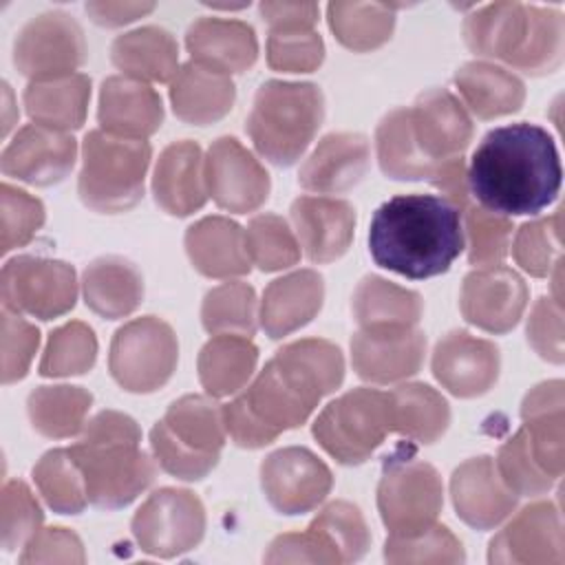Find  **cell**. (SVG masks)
Listing matches in <instances>:
<instances>
[{"label":"cell","mask_w":565,"mask_h":565,"mask_svg":"<svg viewBox=\"0 0 565 565\" xmlns=\"http://www.w3.org/2000/svg\"><path fill=\"white\" fill-rule=\"evenodd\" d=\"M525 305L527 287L510 267H479L461 282L459 307L463 318L488 333H508L514 329Z\"/></svg>","instance_id":"cell-16"},{"label":"cell","mask_w":565,"mask_h":565,"mask_svg":"<svg viewBox=\"0 0 565 565\" xmlns=\"http://www.w3.org/2000/svg\"><path fill=\"white\" fill-rule=\"evenodd\" d=\"M441 194L448 199L459 212L470 203V190H468V168L463 163V157H450L435 166L430 179H428Z\"/></svg>","instance_id":"cell-61"},{"label":"cell","mask_w":565,"mask_h":565,"mask_svg":"<svg viewBox=\"0 0 565 565\" xmlns=\"http://www.w3.org/2000/svg\"><path fill=\"white\" fill-rule=\"evenodd\" d=\"M113 64L139 82H172L179 64L177 40L161 26H141L119 35L110 46Z\"/></svg>","instance_id":"cell-35"},{"label":"cell","mask_w":565,"mask_h":565,"mask_svg":"<svg viewBox=\"0 0 565 565\" xmlns=\"http://www.w3.org/2000/svg\"><path fill=\"white\" fill-rule=\"evenodd\" d=\"M77 143L64 132L29 124L2 150L0 168L7 177L31 185H53L68 177L75 166Z\"/></svg>","instance_id":"cell-17"},{"label":"cell","mask_w":565,"mask_h":565,"mask_svg":"<svg viewBox=\"0 0 565 565\" xmlns=\"http://www.w3.org/2000/svg\"><path fill=\"white\" fill-rule=\"evenodd\" d=\"M84 9L95 24L124 26L148 15L154 9V2H86Z\"/></svg>","instance_id":"cell-63"},{"label":"cell","mask_w":565,"mask_h":565,"mask_svg":"<svg viewBox=\"0 0 565 565\" xmlns=\"http://www.w3.org/2000/svg\"><path fill=\"white\" fill-rule=\"evenodd\" d=\"M207 194L234 214L258 210L269 196V174L234 137H218L205 157Z\"/></svg>","instance_id":"cell-14"},{"label":"cell","mask_w":565,"mask_h":565,"mask_svg":"<svg viewBox=\"0 0 565 565\" xmlns=\"http://www.w3.org/2000/svg\"><path fill=\"white\" fill-rule=\"evenodd\" d=\"M201 322L207 333L254 335L256 331V294L252 285L232 280L210 289L201 305Z\"/></svg>","instance_id":"cell-47"},{"label":"cell","mask_w":565,"mask_h":565,"mask_svg":"<svg viewBox=\"0 0 565 565\" xmlns=\"http://www.w3.org/2000/svg\"><path fill=\"white\" fill-rule=\"evenodd\" d=\"M185 252L196 271L207 278L249 274L245 230L225 216H205L188 227Z\"/></svg>","instance_id":"cell-29"},{"label":"cell","mask_w":565,"mask_h":565,"mask_svg":"<svg viewBox=\"0 0 565 565\" xmlns=\"http://www.w3.org/2000/svg\"><path fill=\"white\" fill-rule=\"evenodd\" d=\"M391 430L419 444L437 441L450 424V406L428 384H402L388 393Z\"/></svg>","instance_id":"cell-39"},{"label":"cell","mask_w":565,"mask_h":565,"mask_svg":"<svg viewBox=\"0 0 565 565\" xmlns=\"http://www.w3.org/2000/svg\"><path fill=\"white\" fill-rule=\"evenodd\" d=\"M324 300V280L313 269H298L267 285L260 300V327L271 340L309 324Z\"/></svg>","instance_id":"cell-27"},{"label":"cell","mask_w":565,"mask_h":565,"mask_svg":"<svg viewBox=\"0 0 565 565\" xmlns=\"http://www.w3.org/2000/svg\"><path fill=\"white\" fill-rule=\"evenodd\" d=\"M426 335L422 329L364 331L351 338L353 371L371 384H391L415 375L424 364Z\"/></svg>","instance_id":"cell-19"},{"label":"cell","mask_w":565,"mask_h":565,"mask_svg":"<svg viewBox=\"0 0 565 565\" xmlns=\"http://www.w3.org/2000/svg\"><path fill=\"white\" fill-rule=\"evenodd\" d=\"M97 119L102 130L115 137L148 139L163 121V104L150 84L113 75L99 88Z\"/></svg>","instance_id":"cell-24"},{"label":"cell","mask_w":565,"mask_h":565,"mask_svg":"<svg viewBox=\"0 0 565 565\" xmlns=\"http://www.w3.org/2000/svg\"><path fill=\"white\" fill-rule=\"evenodd\" d=\"M289 212L296 238L309 260L331 263L349 249L355 230V210L349 201L298 196Z\"/></svg>","instance_id":"cell-22"},{"label":"cell","mask_w":565,"mask_h":565,"mask_svg":"<svg viewBox=\"0 0 565 565\" xmlns=\"http://www.w3.org/2000/svg\"><path fill=\"white\" fill-rule=\"evenodd\" d=\"M152 148L146 139H124L106 130H90L82 146L79 199L102 214L135 207L143 196Z\"/></svg>","instance_id":"cell-6"},{"label":"cell","mask_w":565,"mask_h":565,"mask_svg":"<svg viewBox=\"0 0 565 565\" xmlns=\"http://www.w3.org/2000/svg\"><path fill=\"white\" fill-rule=\"evenodd\" d=\"M258 349L247 335L218 333L199 353V380L207 395L225 397L241 391L256 371Z\"/></svg>","instance_id":"cell-38"},{"label":"cell","mask_w":565,"mask_h":565,"mask_svg":"<svg viewBox=\"0 0 565 565\" xmlns=\"http://www.w3.org/2000/svg\"><path fill=\"white\" fill-rule=\"evenodd\" d=\"M561 181L552 135L530 121L490 130L468 166L470 194L481 207L503 216L539 214L558 196Z\"/></svg>","instance_id":"cell-1"},{"label":"cell","mask_w":565,"mask_h":565,"mask_svg":"<svg viewBox=\"0 0 565 565\" xmlns=\"http://www.w3.org/2000/svg\"><path fill=\"white\" fill-rule=\"evenodd\" d=\"M369 141L358 132H331L307 157L298 172L305 190L338 194L358 185L369 170Z\"/></svg>","instance_id":"cell-26"},{"label":"cell","mask_w":565,"mask_h":565,"mask_svg":"<svg viewBox=\"0 0 565 565\" xmlns=\"http://www.w3.org/2000/svg\"><path fill=\"white\" fill-rule=\"evenodd\" d=\"M422 296L382 276H364L353 291V316L364 331H397L417 327Z\"/></svg>","instance_id":"cell-33"},{"label":"cell","mask_w":565,"mask_h":565,"mask_svg":"<svg viewBox=\"0 0 565 565\" xmlns=\"http://www.w3.org/2000/svg\"><path fill=\"white\" fill-rule=\"evenodd\" d=\"M185 46L192 62L225 75L252 68L258 57L256 33L241 20L199 18L185 33Z\"/></svg>","instance_id":"cell-28"},{"label":"cell","mask_w":565,"mask_h":565,"mask_svg":"<svg viewBox=\"0 0 565 565\" xmlns=\"http://www.w3.org/2000/svg\"><path fill=\"white\" fill-rule=\"evenodd\" d=\"M225 433L223 406L212 395H183L152 426L150 446L168 475L199 481L218 463Z\"/></svg>","instance_id":"cell-5"},{"label":"cell","mask_w":565,"mask_h":565,"mask_svg":"<svg viewBox=\"0 0 565 565\" xmlns=\"http://www.w3.org/2000/svg\"><path fill=\"white\" fill-rule=\"evenodd\" d=\"M375 150L382 172L395 181L430 179L437 166L417 146L408 108H393L382 117L375 130Z\"/></svg>","instance_id":"cell-40"},{"label":"cell","mask_w":565,"mask_h":565,"mask_svg":"<svg viewBox=\"0 0 565 565\" xmlns=\"http://www.w3.org/2000/svg\"><path fill=\"white\" fill-rule=\"evenodd\" d=\"M260 486L269 505L280 514L316 510L331 492L333 477L327 463L302 446H287L265 457Z\"/></svg>","instance_id":"cell-13"},{"label":"cell","mask_w":565,"mask_h":565,"mask_svg":"<svg viewBox=\"0 0 565 565\" xmlns=\"http://www.w3.org/2000/svg\"><path fill=\"white\" fill-rule=\"evenodd\" d=\"M327 556V565L360 561L369 545L371 532L358 505L349 501L329 503L307 527Z\"/></svg>","instance_id":"cell-42"},{"label":"cell","mask_w":565,"mask_h":565,"mask_svg":"<svg viewBox=\"0 0 565 565\" xmlns=\"http://www.w3.org/2000/svg\"><path fill=\"white\" fill-rule=\"evenodd\" d=\"M527 342L547 362H563V309L561 302L541 296L527 318Z\"/></svg>","instance_id":"cell-58"},{"label":"cell","mask_w":565,"mask_h":565,"mask_svg":"<svg viewBox=\"0 0 565 565\" xmlns=\"http://www.w3.org/2000/svg\"><path fill=\"white\" fill-rule=\"evenodd\" d=\"M130 530L141 552L172 558L201 543L205 534V510L194 492L161 488L135 512Z\"/></svg>","instance_id":"cell-10"},{"label":"cell","mask_w":565,"mask_h":565,"mask_svg":"<svg viewBox=\"0 0 565 565\" xmlns=\"http://www.w3.org/2000/svg\"><path fill=\"white\" fill-rule=\"evenodd\" d=\"M249 260L263 271L287 269L300 258V243L278 214H258L245 230Z\"/></svg>","instance_id":"cell-49"},{"label":"cell","mask_w":565,"mask_h":565,"mask_svg":"<svg viewBox=\"0 0 565 565\" xmlns=\"http://www.w3.org/2000/svg\"><path fill=\"white\" fill-rule=\"evenodd\" d=\"M86 307L108 320L126 318L143 298V278L139 269L119 256L95 258L82 276Z\"/></svg>","instance_id":"cell-32"},{"label":"cell","mask_w":565,"mask_h":565,"mask_svg":"<svg viewBox=\"0 0 565 565\" xmlns=\"http://www.w3.org/2000/svg\"><path fill=\"white\" fill-rule=\"evenodd\" d=\"M391 433V397L353 388L329 402L313 422V437L340 463H364Z\"/></svg>","instance_id":"cell-7"},{"label":"cell","mask_w":565,"mask_h":565,"mask_svg":"<svg viewBox=\"0 0 565 565\" xmlns=\"http://www.w3.org/2000/svg\"><path fill=\"white\" fill-rule=\"evenodd\" d=\"M44 521L42 508L24 481H7L0 499V545L4 552L24 547Z\"/></svg>","instance_id":"cell-53"},{"label":"cell","mask_w":565,"mask_h":565,"mask_svg":"<svg viewBox=\"0 0 565 565\" xmlns=\"http://www.w3.org/2000/svg\"><path fill=\"white\" fill-rule=\"evenodd\" d=\"M316 2H263L260 15L274 29H313L318 22Z\"/></svg>","instance_id":"cell-62"},{"label":"cell","mask_w":565,"mask_h":565,"mask_svg":"<svg viewBox=\"0 0 565 565\" xmlns=\"http://www.w3.org/2000/svg\"><path fill=\"white\" fill-rule=\"evenodd\" d=\"M494 466L503 483L516 497H539L552 490L554 477L547 475L530 450V441L523 428H519L501 448L494 459Z\"/></svg>","instance_id":"cell-51"},{"label":"cell","mask_w":565,"mask_h":565,"mask_svg":"<svg viewBox=\"0 0 565 565\" xmlns=\"http://www.w3.org/2000/svg\"><path fill=\"white\" fill-rule=\"evenodd\" d=\"M450 494L457 516L475 530H492L516 508V494L503 483L494 459L472 457L455 468Z\"/></svg>","instance_id":"cell-20"},{"label":"cell","mask_w":565,"mask_h":565,"mask_svg":"<svg viewBox=\"0 0 565 565\" xmlns=\"http://www.w3.org/2000/svg\"><path fill=\"white\" fill-rule=\"evenodd\" d=\"M271 364L311 406H318V402L333 393L344 380L342 351L320 338H305L282 347L271 358Z\"/></svg>","instance_id":"cell-25"},{"label":"cell","mask_w":565,"mask_h":565,"mask_svg":"<svg viewBox=\"0 0 565 565\" xmlns=\"http://www.w3.org/2000/svg\"><path fill=\"white\" fill-rule=\"evenodd\" d=\"M444 505L439 472L413 457L395 455L384 461L377 486V510L391 536H413L437 523Z\"/></svg>","instance_id":"cell-9"},{"label":"cell","mask_w":565,"mask_h":565,"mask_svg":"<svg viewBox=\"0 0 565 565\" xmlns=\"http://www.w3.org/2000/svg\"><path fill=\"white\" fill-rule=\"evenodd\" d=\"M139 441L137 422L119 411H102L84 426L68 452L84 477L88 503L119 510L154 481V461Z\"/></svg>","instance_id":"cell-3"},{"label":"cell","mask_w":565,"mask_h":565,"mask_svg":"<svg viewBox=\"0 0 565 565\" xmlns=\"http://www.w3.org/2000/svg\"><path fill=\"white\" fill-rule=\"evenodd\" d=\"M408 110L415 141L433 163L459 157L468 148L472 119L450 90L430 88Z\"/></svg>","instance_id":"cell-21"},{"label":"cell","mask_w":565,"mask_h":565,"mask_svg":"<svg viewBox=\"0 0 565 565\" xmlns=\"http://www.w3.org/2000/svg\"><path fill=\"white\" fill-rule=\"evenodd\" d=\"M97 360V338L86 322L71 320L57 327L46 342L40 360V375L68 377L93 369Z\"/></svg>","instance_id":"cell-48"},{"label":"cell","mask_w":565,"mask_h":565,"mask_svg":"<svg viewBox=\"0 0 565 565\" xmlns=\"http://www.w3.org/2000/svg\"><path fill=\"white\" fill-rule=\"evenodd\" d=\"M236 99L230 75L196 62L183 64L170 82L172 110L181 121L207 126L223 119Z\"/></svg>","instance_id":"cell-30"},{"label":"cell","mask_w":565,"mask_h":565,"mask_svg":"<svg viewBox=\"0 0 565 565\" xmlns=\"http://www.w3.org/2000/svg\"><path fill=\"white\" fill-rule=\"evenodd\" d=\"M152 194L157 205L172 216H188L207 201L205 157L196 141L166 146L154 163Z\"/></svg>","instance_id":"cell-23"},{"label":"cell","mask_w":565,"mask_h":565,"mask_svg":"<svg viewBox=\"0 0 565 565\" xmlns=\"http://www.w3.org/2000/svg\"><path fill=\"white\" fill-rule=\"evenodd\" d=\"M86 60L82 26L64 11L31 18L13 42V64L31 82L73 75Z\"/></svg>","instance_id":"cell-12"},{"label":"cell","mask_w":565,"mask_h":565,"mask_svg":"<svg viewBox=\"0 0 565 565\" xmlns=\"http://www.w3.org/2000/svg\"><path fill=\"white\" fill-rule=\"evenodd\" d=\"M463 230L468 236L470 265L492 267L508 256L512 241V221L481 205L468 203L463 210Z\"/></svg>","instance_id":"cell-50"},{"label":"cell","mask_w":565,"mask_h":565,"mask_svg":"<svg viewBox=\"0 0 565 565\" xmlns=\"http://www.w3.org/2000/svg\"><path fill=\"white\" fill-rule=\"evenodd\" d=\"M241 397L245 399L247 408L276 433L302 426L313 413V406L280 377L271 360Z\"/></svg>","instance_id":"cell-43"},{"label":"cell","mask_w":565,"mask_h":565,"mask_svg":"<svg viewBox=\"0 0 565 565\" xmlns=\"http://www.w3.org/2000/svg\"><path fill=\"white\" fill-rule=\"evenodd\" d=\"M324 119L316 84L269 79L260 84L247 117V135L260 157L276 166L296 163Z\"/></svg>","instance_id":"cell-4"},{"label":"cell","mask_w":565,"mask_h":565,"mask_svg":"<svg viewBox=\"0 0 565 565\" xmlns=\"http://www.w3.org/2000/svg\"><path fill=\"white\" fill-rule=\"evenodd\" d=\"M388 563H463L466 554L459 539L439 523L413 536H391L384 543Z\"/></svg>","instance_id":"cell-52"},{"label":"cell","mask_w":565,"mask_h":565,"mask_svg":"<svg viewBox=\"0 0 565 565\" xmlns=\"http://www.w3.org/2000/svg\"><path fill=\"white\" fill-rule=\"evenodd\" d=\"M179 362L172 327L157 316H141L115 331L108 353L113 380L128 393H152L168 384Z\"/></svg>","instance_id":"cell-8"},{"label":"cell","mask_w":565,"mask_h":565,"mask_svg":"<svg viewBox=\"0 0 565 565\" xmlns=\"http://www.w3.org/2000/svg\"><path fill=\"white\" fill-rule=\"evenodd\" d=\"M33 481L42 499L53 512L79 514L84 512L88 497L84 477L73 461L68 448H55L44 452L33 466Z\"/></svg>","instance_id":"cell-46"},{"label":"cell","mask_w":565,"mask_h":565,"mask_svg":"<svg viewBox=\"0 0 565 565\" xmlns=\"http://www.w3.org/2000/svg\"><path fill=\"white\" fill-rule=\"evenodd\" d=\"M2 252L26 245L44 225V205L29 192L2 183Z\"/></svg>","instance_id":"cell-56"},{"label":"cell","mask_w":565,"mask_h":565,"mask_svg":"<svg viewBox=\"0 0 565 565\" xmlns=\"http://www.w3.org/2000/svg\"><path fill=\"white\" fill-rule=\"evenodd\" d=\"M223 422L225 430L232 437V441L241 448H263L271 444L280 433L263 424L245 404V399L238 395L230 404L223 406Z\"/></svg>","instance_id":"cell-60"},{"label":"cell","mask_w":565,"mask_h":565,"mask_svg":"<svg viewBox=\"0 0 565 565\" xmlns=\"http://www.w3.org/2000/svg\"><path fill=\"white\" fill-rule=\"evenodd\" d=\"M527 33V4L494 2L477 9L463 22V40L468 49L481 57L503 60L512 64Z\"/></svg>","instance_id":"cell-34"},{"label":"cell","mask_w":565,"mask_h":565,"mask_svg":"<svg viewBox=\"0 0 565 565\" xmlns=\"http://www.w3.org/2000/svg\"><path fill=\"white\" fill-rule=\"evenodd\" d=\"M455 86L479 119H494L516 113L525 102L523 82L503 66L490 62H468L455 73Z\"/></svg>","instance_id":"cell-36"},{"label":"cell","mask_w":565,"mask_h":565,"mask_svg":"<svg viewBox=\"0 0 565 565\" xmlns=\"http://www.w3.org/2000/svg\"><path fill=\"white\" fill-rule=\"evenodd\" d=\"M393 9L380 2H331L327 9L329 26L342 46L366 53L391 40Z\"/></svg>","instance_id":"cell-44"},{"label":"cell","mask_w":565,"mask_h":565,"mask_svg":"<svg viewBox=\"0 0 565 565\" xmlns=\"http://www.w3.org/2000/svg\"><path fill=\"white\" fill-rule=\"evenodd\" d=\"M563 382L550 380L536 384L521 404L523 430L539 466L558 479L563 475V426H565Z\"/></svg>","instance_id":"cell-31"},{"label":"cell","mask_w":565,"mask_h":565,"mask_svg":"<svg viewBox=\"0 0 565 565\" xmlns=\"http://www.w3.org/2000/svg\"><path fill=\"white\" fill-rule=\"evenodd\" d=\"M463 247L461 212L435 194L393 196L373 212L369 225L373 260L413 280L448 271Z\"/></svg>","instance_id":"cell-2"},{"label":"cell","mask_w":565,"mask_h":565,"mask_svg":"<svg viewBox=\"0 0 565 565\" xmlns=\"http://www.w3.org/2000/svg\"><path fill=\"white\" fill-rule=\"evenodd\" d=\"M84 545L79 536L66 527H44L26 545L20 563H84Z\"/></svg>","instance_id":"cell-59"},{"label":"cell","mask_w":565,"mask_h":565,"mask_svg":"<svg viewBox=\"0 0 565 565\" xmlns=\"http://www.w3.org/2000/svg\"><path fill=\"white\" fill-rule=\"evenodd\" d=\"M499 349L494 342L468 331L446 333L433 351V375L457 397H479L499 377Z\"/></svg>","instance_id":"cell-18"},{"label":"cell","mask_w":565,"mask_h":565,"mask_svg":"<svg viewBox=\"0 0 565 565\" xmlns=\"http://www.w3.org/2000/svg\"><path fill=\"white\" fill-rule=\"evenodd\" d=\"M490 563L561 565L565 561V539L558 505L536 501L523 508L488 547Z\"/></svg>","instance_id":"cell-15"},{"label":"cell","mask_w":565,"mask_h":565,"mask_svg":"<svg viewBox=\"0 0 565 565\" xmlns=\"http://www.w3.org/2000/svg\"><path fill=\"white\" fill-rule=\"evenodd\" d=\"M93 395L82 386H40L26 399L33 428L49 439H66L84 430Z\"/></svg>","instance_id":"cell-41"},{"label":"cell","mask_w":565,"mask_h":565,"mask_svg":"<svg viewBox=\"0 0 565 565\" xmlns=\"http://www.w3.org/2000/svg\"><path fill=\"white\" fill-rule=\"evenodd\" d=\"M558 236H561V212L554 216L523 223L512 241V256L516 265L530 276L543 278L552 274L558 260Z\"/></svg>","instance_id":"cell-54"},{"label":"cell","mask_w":565,"mask_h":565,"mask_svg":"<svg viewBox=\"0 0 565 565\" xmlns=\"http://www.w3.org/2000/svg\"><path fill=\"white\" fill-rule=\"evenodd\" d=\"M324 60V42L313 29H274L267 38V64L282 73H311Z\"/></svg>","instance_id":"cell-55"},{"label":"cell","mask_w":565,"mask_h":565,"mask_svg":"<svg viewBox=\"0 0 565 565\" xmlns=\"http://www.w3.org/2000/svg\"><path fill=\"white\" fill-rule=\"evenodd\" d=\"M563 38L565 22L561 11L527 4V33L510 66L527 75L554 73L563 62Z\"/></svg>","instance_id":"cell-45"},{"label":"cell","mask_w":565,"mask_h":565,"mask_svg":"<svg viewBox=\"0 0 565 565\" xmlns=\"http://www.w3.org/2000/svg\"><path fill=\"white\" fill-rule=\"evenodd\" d=\"M40 344V331L18 311L2 307V382L11 384L26 375Z\"/></svg>","instance_id":"cell-57"},{"label":"cell","mask_w":565,"mask_h":565,"mask_svg":"<svg viewBox=\"0 0 565 565\" xmlns=\"http://www.w3.org/2000/svg\"><path fill=\"white\" fill-rule=\"evenodd\" d=\"M2 305L40 320L64 316L75 307V269L55 258L15 256L2 267Z\"/></svg>","instance_id":"cell-11"},{"label":"cell","mask_w":565,"mask_h":565,"mask_svg":"<svg viewBox=\"0 0 565 565\" xmlns=\"http://www.w3.org/2000/svg\"><path fill=\"white\" fill-rule=\"evenodd\" d=\"M26 115L40 124L55 130H75L86 119V108L90 99V79L82 73L29 82L24 88Z\"/></svg>","instance_id":"cell-37"}]
</instances>
